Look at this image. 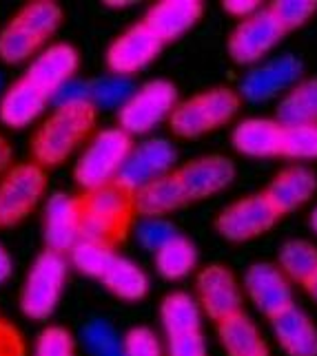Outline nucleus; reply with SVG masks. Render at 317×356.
I'll use <instances>...</instances> for the list:
<instances>
[{
	"instance_id": "obj_1",
	"label": "nucleus",
	"mask_w": 317,
	"mask_h": 356,
	"mask_svg": "<svg viewBox=\"0 0 317 356\" xmlns=\"http://www.w3.org/2000/svg\"><path fill=\"white\" fill-rule=\"evenodd\" d=\"M78 237L116 248L136 226V191L125 184L109 181L76 197Z\"/></svg>"
},
{
	"instance_id": "obj_2",
	"label": "nucleus",
	"mask_w": 317,
	"mask_h": 356,
	"mask_svg": "<svg viewBox=\"0 0 317 356\" xmlns=\"http://www.w3.org/2000/svg\"><path fill=\"white\" fill-rule=\"evenodd\" d=\"M98 108L91 102L54 106L31 138V159L40 168L63 166L95 133Z\"/></svg>"
},
{
	"instance_id": "obj_3",
	"label": "nucleus",
	"mask_w": 317,
	"mask_h": 356,
	"mask_svg": "<svg viewBox=\"0 0 317 356\" xmlns=\"http://www.w3.org/2000/svg\"><path fill=\"white\" fill-rule=\"evenodd\" d=\"M63 24V9L52 0H31L22 5L14 18L0 29V63H31L42 51L45 42Z\"/></svg>"
},
{
	"instance_id": "obj_4",
	"label": "nucleus",
	"mask_w": 317,
	"mask_h": 356,
	"mask_svg": "<svg viewBox=\"0 0 317 356\" xmlns=\"http://www.w3.org/2000/svg\"><path fill=\"white\" fill-rule=\"evenodd\" d=\"M242 106V97L231 87H213L176 104L169 118L171 133L180 140H195L226 127Z\"/></svg>"
},
{
	"instance_id": "obj_5",
	"label": "nucleus",
	"mask_w": 317,
	"mask_h": 356,
	"mask_svg": "<svg viewBox=\"0 0 317 356\" xmlns=\"http://www.w3.org/2000/svg\"><path fill=\"white\" fill-rule=\"evenodd\" d=\"M133 149L131 135L120 127H107L95 131L73 166V179L82 191H93L116 181L122 166Z\"/></svg>"
},
{
	"instance_id": "obj_6",
	"label": "nucleus",
	"mask_w": 317,
	"mask_h": 356,
	"mask_svg": "<svg viewBox=\"0 0 317 356\" xmlns=\"http://www.w3.org/2000/svg\"><path fill=\"white\" fill-rule=\"evenodd\" d=\"M69 275L67 254L42 250L31 264L20 288V310L31 321H47L58 308Z\"/></svg>"
},
{
	"instance_id": "obj_7",
	"label": "nucleus",
	"mask_w": 317,
	"mask_h": 356,
	"mask_svg": "<svg viewBox=\"0 0 317 356\" xmlns=\"http://www.w3.org/2000/svg\"><path fill=\"white\" fill-rule=\"evenodd\" d=\"M178 102L173 82L162 78L149 80L118 108V127L129 135H146L162 122H169Z\"/></svg>"
},
{
	"instance_id": "obj_8",
	"label": "nucleus",
	"mask_w": 317,
	"mask_h": 356,
	"mask_svg": "<svg viewBox=\"0 0 317 356\" xmlns=\"http://www.w3.org/2000/svg\"><path fill=\"white\" fill-rule=\"evenodd\" d=\"M47 193V170L33 162L14 164L0 177V228H14L27 219Z\"/></svg>"
},
{
	"instance_id": "obj_9",
	"label": "nucleus",
	"mask_w": 317,
	"mask_h": 356,
	"mask_svg": "<svg viewBox=\"0 0 317 356\" xmlns=\"http://www.w3.org/2000/svg\"><path fill=\"white\" fill-rule=\"evenodd\" d=\"M284 35L286 31L282 29V24L275 20L268 7H262L253 16L235 24L233 31L229 33L226 49L235 65L251 67L260 65L266 54H271Z\"/></svg>"
},
{
	"instance_id": "obj_10",
	"label": "nucleus",
	"mask_w": 317,
	"mask_h": 356,
	"mask_svg": "<svg viewBox=\"0 0 317 356\" xmlns=\"http://www.w3.org/2000/svg\"><path fill=\"white\" fill-rule=\"evenodd\" d=\"M277 219L279 215L266 202L264 193H253L224 206L215 217V230L231 243H244L262 237L277 224Z\"/></svg>"
},
{
	"instance_id": "obj_11",
	"label": "nucleus",
	"mask_w": 317,
	"mask_h": 356,
	"mask_svg": "<svg viewBox=\"0 0 317 356\" xmlns=\"http://www.w3.org/2000/svg\"><path fill=\"white\" fill-rule=\"evenodd\" d=\"M162 47L164 42L157 38L142 20L133 22L131 27H127L107 47V54H105L107 69L111 71L114 76L131 78V76H136L138 71L149 67L153 60L160 56Z\"/></svg>"
},
{
	"instance_id": "obj_12",
	"label": "nucleus",
	"mask_w": 317,
	"mask_h": 356,
	"mask_svg": "<svg viewBox=\"0 0 317 356\" xmlns=\"http://www.w3.org/2000/svg\"><path fill=\"white\" fill-rule=\"evenodd\" d=\"M195 292H198L195 301H198L202 314H206L215 323L242 312V288L235 275L222 264H209L200 270L195 277Z\"/></svg>"
},
{
	"instance_id": "obj_13",
	"label": "nucleus",
	"mask_w": 317,
	"mask_h": 356,
	"mask_svg": "<svg viewBox=\"0 0 317 356\" xmlns=\"http://www.w3.org/2000/svg\"><path fill=\"white\" fill-rule=\"evenodd\" d=\"M304 65L293 54H284L255 65L240 80V97H247L249 102H266L277 95H284L302 80Z\"/></svg>"
},
{
	"instance_id": "obj_14",
	"label": "nucleus",
	"mask_w": 317,
	"mask_h": 356,
	"mask_svg": "<svg viewBox=\"0 0 317 356\" xmlns=\"http://www.w3.org/2000/svg\"><path fill=\"white\" fill-rule=\"evenodd\" d=\"M178 164V149L167 138H146L140 144H133V149L122 166L118 181L138 191L144 184H149L157 177L173 173Z\"/></svg>"
},
{
	"instance_id": "obj_15",
	"label": "nucleus",
	"mask_w": 317,
	"mask_h": 356,
	"mask_svg": "<svg viewBox=\"0 0 317 356\" xmlns=\"http://www.w3.org/2000/svg\"><path fill=\"white\" fill-rule=\"evenodd\" d=\"M189 202H202L229 188L235 179L233 159L219 153L189 159L173 170Z\"/></svg>"
},
{
	"instance_id": "obj_16",
	"label": "nucleus",
	"mask_w": 317,
	"mask_h": 356,
	"mask_svg": "<svg viewBox=\"0 0 317 356\" xmlns=\"http://www.w3.org/2000/svg\"><path fill=\"white\" fill-rule=\"evenodd\" d=\"M244 290H247L251 303L266 318H273L291 305H295L291 281L277 268V264L258 261L249 266L247 275H244Z\"/></svg>"
},
{
	"instance_id": "obj_17",
	"label": "nucleus",
	"mask_w": 317,
	"mask_h": 356,
	"mask_svg": "<svg viewBox=\"0 0 317 356\" xmlns=\"http://www.w3.org/2000/svg\"><path fill=\"white\" fill-rule=\"evenodd\" d=\"M49 104H52V93L22 76L11 82L0 95V122L14 131L27 129L45 115Z\"/></svg>"
},
{
	"instance_id": "obj_18",
	"label": "nucleus",
	"mask_w": 317,
	"mask_h": 356,
	"mask_svg": "<svg viewBox=\"0 0 317 356\" xmlns=\"http://www.w3.org/2000/svg\"><path fill=\"white\" fill-rule=\"evenodd\" d=\"M317 191V177L315 173L304 164H291L282 168L279 173L268 181L264 193L266 202L273 206V211L284 217L295 213L307 202L313 200Z\"/></svg>"
},
{
	"instance_id": "obj_19",
	"label": "nucleus",
	"mask_w": 317,
	"mask_h": 356,
	"mask_svg": "<svg viewBox=\"0 0 317 356\" xmlns=\"http://www.w3.org/2000/svg\"><path fill=\"white\" fill-rule=\"evenodd\" d=\"M78 67H80V56L76 51V47H71L69 42H54L31 58L24 76L38 84L40 89H45L47 93H54L65 82L76 78Z\"/></svg>"
},
{
	"instance_id": "obj_20",
	"label": "nucleus",
	"mask_w": 317,
	"mask_h": 356,
	"mask_svg": "<svg viewBox=\"0 0 317 356\" xmlns=\"http://www.w3.org/2000/svg\"><path fill=\"white\" fill-rule=\"evenodd\" d=\"M202 14L204 5L200 0H160L146 9L142 22L162 42H171L191 31L200 22Z\"/></svg>"
},
{
	"instance_id": "obj_21",
	"label": "nucleus",
	"mask_w": 317,
	"mask_h": 356,
	"mask_svg": "<svg viewBox=\"0 0 317 356\" xmlns=\"http://www.w3.org/2000/svg\"><path fill=\"white\" fill-rule=\"evenodd\" d=\"M42 237L47 250L69 254V250L80 239L76 197H71L67 193H54L47 200L42 217Z\"/></svg>"
},
{
	"instance_id": "obj_22",
	"label": "nucleus",
	"mask_w": 317,
	"mask_h": 356,
	"mask_svg": "<svg viewBox=\"0 0 317 356\" xmlns=\"http://www.w3.org/2000/svg\"><path fill=\"white\" fill-rule=\"evenodd\" d=\"M284 127L275 118L242 120L231 133L233 149L247 157H282Z\"/></svg>"
},
{
	"instance_id": "obj_23",
	"label": "nucleus",
	"mask_w": 317,
	"mask_h": 356,
	"mask_svg": "<svg viewBox=\"0 0 317 356\" xmlns=\"http://www.w3.org/2000/svg\"><path fill=\"white\" fill-rule=\"evenodd\" d=\"M273 334L286 356H317V325L297 305L271 318Z\"/></svg>"
},
{
	"instance_id": "obj_24",
	"label": "nucleus",
	"mask_w": 317,
	"mask_h": 356,
	"mask_svg": "<svg viewBox=\"0 0 317 356\" xmlns=\"http://www.w3.org/2000/svg\"><path fill=\"white\" fill-rule=\"evenodd\" d=\"M217 327V339L226 356H271L268 343L262 337L260 327L253 323L247 312H238L229 318H222Z\"/></svg>"
},
{
	"instance_id": "obj_25",
	"label": "nucleus",
	"mask_w": 317,
	"mask_h": 356,
	"mask_svg": "<svg viewBox=\"0 0 317 356\" xmlns=\"http://www.w3.org/2000/svg\"><path fill=\"white\" fill-rule=\"evenodd\" d=\"M187 204H189L187 193L182 188L176 173L157 177L136 191V213L142 215L144 219L164 217L169 213L180 211Z\"/></svg>"
},
{
	"instance_id": "obj_26",
	"label": "nucleus",
	"mask_w": 317,
	"mask_h": 356,
	"mask_svg": "<svg viewBox=\"0 0 317 356\" xmlns=\"http://www.w3.org/2000/svg\"><path fill=\"white\" fill-rule=\"evenodd\" d=\"M275 120L282 127L317 124V76L302 78L277 102Z\"/></svg>"
},
{
	"instance_id": "obj_27",
	"label": "nucleus",
	"mask_w": 317,
	"mask_h": 356,
	"mask_svg": "<svg viewBox=\"0 0 317 356\" xmlns=\"http://www.w3.org/2000/svg\"><path fill=\"white\" fill-rule=\"evenodd\" d=\"M160 323L164 337H180L202 330V310L189 292H171L160 303Z\"/></svg>"
},
{
	"instance_id": "obj_28",
	"label": "nucleus",
	"mask_w": 317,
	"mask_h": 356,
	"mask_svg": "<svg viewBox=\"0 0 317 356\" xmlns=\"http://www.w3.org/2000/svg\"><path fill=\"white\" fill-rule=\"evenodd\" d=\"M100 281L114 297L131 303L142 301L146 297V292H149V277H146L144 270L136 261L120 254H116V259L111 261V266H109Z\"/></svg>"
},
{
	"instance_id": "obj_29",
	"label": "nucleus",
	"mask_w": 317,
	"mask_h": 356,
	"mask_svg": "<svg viewBox=\"0 0 317 356\" xmlns=\"http://www.w3.org/2000/svg\"><path fill=\"white\" fill-rule=\"evenodd\" d=\"M195 264H198V248L185 235H176L155 252V270L167 281L185 279L193 273Z\"/></svg>"
},
{
	"instance_id": "obj_30",
	"label": "nucleus",
	"mask_w": 317,
	"mask_h": 356,
	"mask_svg": "<svg viewBox=\"0 0 317 356\" xmlns=\"http://www.w3.org/2000/svg\"><path fill=\"white\" fill-rule=\"evenodd\" d=\"M277 268L288 281L304 286L317 273V245L307 239H288L279 248Z\"/></svg>"
},
{
	"instance_id": "obj_31",
	"label": "nucleus",
	"mask_w": 317,
	"mask_h": 356,
	"mask_svg": "<svg viewBox=\"0 0 317 356\" xmlns=\"http://www.w3.org/2000/svg\"><path fill=\"white\" fill-rule=\"evenodd\" d=\"M69 264L78 270L80 275L91 277V279H102L105 273L116 259V250L107 248L102 243H93V241H84L78 239V243L69 250Z\"/></svg>"
},
{
	"instance_id": "obj_32",
	"label": "nucleus",
	"mask_w": 317,
	"mask_h": 356,
	"mask_svg": "<svg viewBox=\"0 0 317 356\" xmlns=\"http://www.w3.org/2000/svg\"><path fill=\"white\" fill-rule=\"evenodd\" d=\"M133 91L136 87H133L131 78L114 76V73L89 80V102L95 108H120Z\"/></svg>"
},
{
	"instance_id": "obj_33",
	"label": "nucleus",
	"mask_w": 317,
	"mask_h": 356,
	"mask_svg": "<svg viewBox=\"0 0 317 356\" xmlns=\"http://www.w3.org/2000/svg\"><path fill=\"white\" fill-rule=\"evenodd\" d=\"M80 339L91 356H122V339L107 318H91L84 323Z\"/></svg>"
},
{
	"instance_id": "obj_34",
	"label": "nucleus",
	"mask_w": 317,
	"mask_h": 356,
	"mask_svg": "<svg viewBox=\"0 0 317 356\" xmlns=\"http://www.w3.org/2000/svg\"><path fill=\"white\" fill-rule=\"evenodd\" d=\"M282 157L297 159V162L317 159V124L284 127Z\"/></svg>"
},
{
	"instance_id": "obj_35",
	"label": "nucleus",
	"mask_w": 317,
	"mask_h": 356,
	"mask_svg": "<svg viewBox=\"0 0 317 356\" xmlns=\"http://www.w3.org/2000/svg\"><path fill=\"white\" fill-rule=\"evenodd\" d=\"M268 11L288 33L300 29L302 24H307L317 14V3L315 0H273L268 5Z\"/></svg>"
},
{
	"instance_id": "obj_36",
	"label": "nucleus",
	"mask_w": 317,
	"mask_h": 356,
	"mask_svg": "<svg viewBox=\"0 0 317 356\" xmlns=\"http://www.w3.org/2000/svg\"><path fill=\"white\" fill-rule=\"evenodd\" d=\"M33 356H76V341L63 325H49L36 339Z\"/></svg>"
},
{
	"instance_id": "obj_37",
	"label": "nucleus",
	"mask_w": 317,
	"mask_h": 356,
	"mask_svg": "<svg viewBox=\"0 0 317 356\" xmlns=\"http://www.w3.org/2000/svg\"><path fill=\"white\" fill-rule=\"evenodd\" d=\"M122 356H164V348L151 327H131L122 339Z\"/></svg>"
},
{
	"instance_id": "obj_38",
	"label": "nucleus",
	"mask_w": 317,
	"mask_h": 356,
	"mask_svg": "<svg viewBox=\"0 0 317 356\" xmlns=\"http://www.w3.org/2000/svg\"><path fill=\"white\" fill-rule=\"evenodd\" d=\"M176 235H180V230L171 222H167L164 217L144 219L142 224L136 226V237H138L140 245H144V248L151 250V252H157Z\"/></svg>"
},
{
	"instance_id": "obj_39",
	"label": "nucleus",
	"mask_w": 317,
	"mask_h": 356,
	"mask_svg": "<svg viewBox=\"0 0 317 356\" xmlns=\"http://www.w3.org/2000/svg\"><path fill=\"white\" fill-rule=\"evenodd\" d=\"M167 356H206V339L202 330L167 339Z\"/></svg>"
},
{
	"instance_id": "obj_40",
	"label": "nucleus",
	"mask_w": 317,
	"mask_h": 356,
	"mask_svg": "<svg viewBox=\"0 0 317 356\" xmlns=\"http://www.w3.org/2000/svg\"><path fill=\"white\" fill-rule=\"evenodd\" d=\"M0 356H27V341L7 318H0Z\"/></svg>"
},
{
	"instance_id": "obj_41",
	"label": "nucleus",
	"mask_w": 317,
	"mask_h": 356,
	"mask_svg": "<svg viewBox=\"0 0 317 356\" xmlns=\"http://www.w3.org/2000/svg\"><path fill=\"white\" fill-rule=\"evenodd\" d=\"M89 102V82L73 78L65 82L63 87H58L52 93V104L54 106H67V104H82Z\"/></svg>"
},
{
	"instance_id": "obj_42",
	"label": "nucleus",
	"mask_w": 317,
	"mask_h": 356,
	"mask_svg": "<svg viewBox=\"0 0 317 356\" xmlns=\"http://www.w3.org/2000/svg\"><path fill=\"white\" fill-rule=\"evenodd\" d=\"M222 9L226 11L229 16L244 20V18L253 16L258 9H262V5H260V0H224Z\"/></svg>"
},
{
	"instance_id": "obj_43",
	"label": "nucleus",
	"mask_w": 317,
	"mask_h": 356,
	"mask_svg": "<svg viewBox=\"0 0 317 356\" xmlns=\"http://www.w3.org/2000/svg\"><path fill=\"white\" fill-rule=\"evenodd\" d=\"M14 166V149H11L9 140L0 133V175L7 173V170Z\"/></svg>"
},
{
	"instance_id": "obj_44",
	"label": "nucleus",
	"mask_w": 317,
	"mask_h": 356,
	"mask_svg": "<svg viewBox=\"0 0 317 356\" xmlns=\"http://www.w3.org/2000/svg\"><path fill=\"white\" fill-rule=\"evenodd\" d=\"M11 273H14V261H11V254L0 245V286L9 281Z\"/></svg>"
},
{
	"instance_id": "obj_45",
	"label": "nucleus",
	"mask_w": 317,
	"mask_h": 356,
	"mask_svg": "<svg viewBox=\"0 0 317 356\" xmlns=\"http://www.w3.org/2000/svg\"><path fill=\"white\" fill-rule=\"evenodd\" d=\"M302 288L307 290V294H309V297H311V299H313V301L317 303V273H315V275H313V277H311V279L307 281V284L302 286Z\"/></svg>"
},
{
	"instance_id": "obj_46",
	"label": "nucleus",
	"mask_w": 317,
	"mask_h": 356,
	"mask_svg": "<svg viewBox=\"0 0 317 356\" xmlns=\"http://www.w3.org/2000/svg\"><path fill=\"white\" fill-rule=\"evenodd\" d=\"M309 224H311V230L317 235V206L313 208V213H311V219H309Z\"/></svg>"
},
{
	"instance_id": "obj_47",
	"label": "nucleus",
	"mask_w": 317,
	"mask_h": 356,
	"mask_svg": "<svg viewBox=\"0 0 317 356\" xmlns=\"http://www.w3.org/2000/svg\"><path fill=\"white\" fill-rule=\"evenodd\" d=\"M0 87H3V78H0Z\"/></svg>"
}]
</instances>
